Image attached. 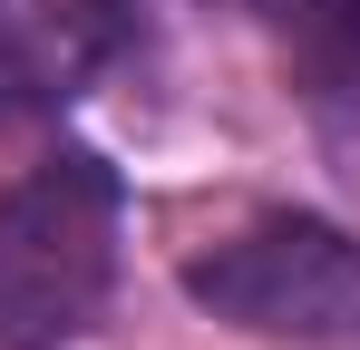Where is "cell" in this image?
Returning a JSON list of instances; mask_svg holds the SVG:
<instances>
[{"instance_id":"cell-1","label":"cell","mask_w":360,"mask_h":350,"mask_svg":"<svg viewBox=\"0 0 360 350\" xmlns=\"http://www.w3.org/2000/svg\"><path fill=\"white\" fill-rule=\"evenodd\" d=\"M127 185L108 156L59 146L0 195V350H68L117 292Z\"/></svg>"},{"instance_id":"cell-2","label":"cell","mask_w":360,"mask_h":350,"mask_svg":"<svg viewBox=\"0 0 360 350\" xmlns=\"http://www.w3.org/2000/svg\"><path fill=\"white\" fill-rule=\"evenodd\" d=\"M185 292L253 341L360 350V233L321 214H253L243 233L185 263Z\"/></svg>"}]
</instances>
